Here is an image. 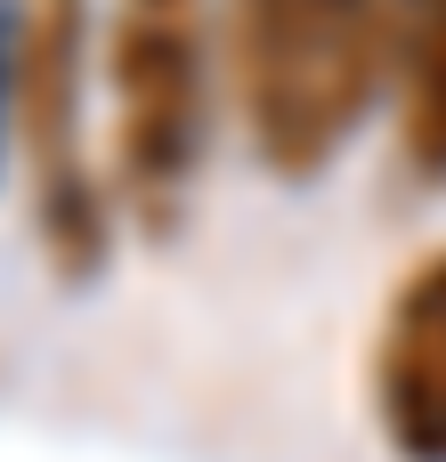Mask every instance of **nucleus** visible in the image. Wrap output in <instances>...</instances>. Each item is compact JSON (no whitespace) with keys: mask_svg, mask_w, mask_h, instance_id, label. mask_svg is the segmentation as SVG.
Segmentation results:
<instances>
[{"mask_svg":"<svg viewBox=\"0 0 446 462\" xmlns=\"http://www.w3.org/2000/svg\"><path fill=\"white\" fill-rule=\"evenodd\" d=\"M390 73V0H236V97L276 179H317Z\"/></svg>","mask_w":446,"mask_h":462,"instance_id":"obj_1","label":"nucleus"},{"mask_svg":"<svg viewBox=\"0 0 446 462\" xmlns=\"http://www.w3.org/2000/svg\"><path fill=\"white\" fill-rule=\"evenodd\" d=\"M114 89V179L122 211L163 244L195 195L211 130V24L203 0H114L106 24Z\"/></svg>","mask_w":446,"mask_h":462,"instance_id":"obj_2","label":"nucleus"},{"mask_svg":"<svg viewBox=\"0 0 446 462\" xmlns=\"http://www.w3.org/2000/svg\"><path fill=\"white\" fill-rule=\"evenodd\" d=\"M89 24L81 0H33L16 32V138H24V179H33V227L57 276H98L114 244V203L89 162V89L81 65Z\"/></svg>","mask_w":446,"mask_h":462,"instance_id":"obj_3","label":"nucleus"},{"mask_svg":"<svg viewBox=\"0 0 446 462\" xmlns=\"http://www.w3.org/2000/svg\"><path fill=\"white\" fill-rule=\"evenodd\" d=\"M374 422L398 462H446V244L406 268L374 341Z\"/></svg>","mask_w":446,"mask_h":462,"instance_id":"obj_4","label":"nucleus"},{"mask_svg":"<svg viewBox=\"0 0 446 462\" xmlns=\"http://www.w3.org/2000/svg\"><path fill=\"white\" fill-rule=\"evenodd\" d=\"M398 146L414 179H446V0H406L398 16Z\"/></svg>","mask_w":446,"mask_h":462,"instance_id":"obj_5","label":"nucleus"}]
</instances>
